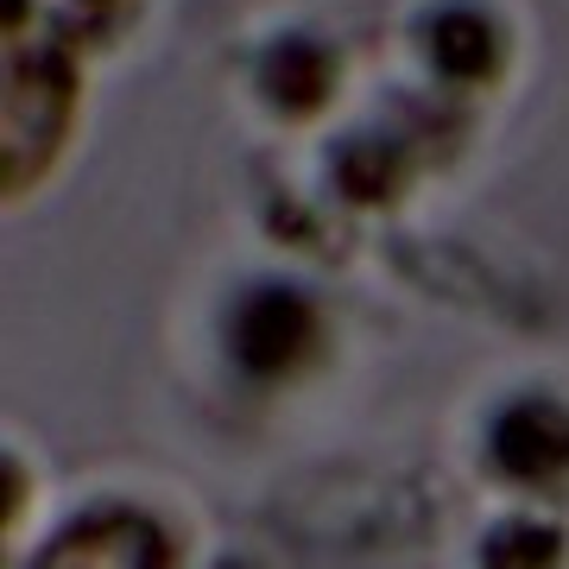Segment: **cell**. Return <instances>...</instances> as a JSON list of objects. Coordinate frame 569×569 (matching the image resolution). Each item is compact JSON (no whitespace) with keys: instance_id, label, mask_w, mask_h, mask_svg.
<instances>
[{"instance_id":"cell-1","label":"cell","mask_w":569,"mask_h":569,"mask_svg":"<svg viewBox=\"0 0 569 569\" xmlns=\"http://www.w3.org/2000/svg\"><path fill=\"white\" fill-rule=\"evenodd\" d=\"M32 32H39L32 0H7V197H26L39 164L58 159L63 121L77 102V70L63 44L51 32L44 44H32Z\"/></svg>"},{"instance_id":"cell-2","label":"cell","mask_w":569,"mask_h":569,"mask_svg":"<svg viewBox=\"0 0 569 569\" xmlns=\"http://www.w3.org/2000/svg\"><path fill=\"white\" fill-rule=\"evenodd\" d=\"M32 569H171V545L140 512H108L70 526Z\"/></svg>"},{"instance_id":"cell-3","label":"cell","mask_w":569,"mask_h":569,"mask_svg":"<svg viewBox=\"0 0 569 569\" xmlns=\"http://www.w3.org/2000/svg\"><path fill=\"white\" fill-rule=\"evenodd\" d=\"M317 336V317L298 291H284V284H260V291H247L241 310H234V355L241 367L253 373H284V367L298 361Z\"/></svg>"},{"instance_id":"cell-4","label":"cell","mask_w":569,"mask_h":569,"mask_svg":"<svg viewBox=\"0 0 569 569\" xmlns=\"http://www.w3.org/2000/svg\"><path fill=\"white\" fill-rule=\"evenodd\" d=\"M493 462L519 475V481H545L569 462V418L545 399L507 406V418L493 425Z\"/></svg>"},{"instance_id":"cell-5","label":"cell","mask_w":569,"mask_h":569,"mask_svg":"<svg viewBox=\"0 0 569 569\" xmlns=\"http://www.w3.org/2000/svg\"><path fill=\"white\" fill-rule=\"evenodd\" d=\"M425 44H430V58H437V70L456 77V82H488L493 70H500V58H507V39H500L493 13L462 7V0L430 13Z\"/></svg>"},{"instance_id":"cell-6","label":"cell","mask_w":569,"mask_h":569,"mask_svg":"<svg viewBox=\"0 0 569 569\" xmlns=\"http://www.w3.org/2000/svg\"><path fill=\"white\" fill-rule=\"evenodd\" d=\"M260 89L279 114H317L336 96V58L317 39H279L260 58Z\"/></svg>"},{"instance_id":"cell-7","label":"cell","mask_w":569,"mask_h":569,"mask_svg":"<svg viewBox=\"0 0 569 569\" xmlns=\"http://www.w3.org/2000/svg\"><path fill=\"white\" fill-rule=\"evenodd\" d=\"M336 178H342L348 197H361V203H387L399 178H406V159H399V146L387 140H348L336 152Z\"/></svg>"},{"instance_id":"cell-8","label":"cell","mask_w":569,"mask_h":569,"mask_svg":"<svg viewBox=\"0 0 569 569\" xmlns=\"http://www.w3.org/2000/svg\"><path fill=\"white\" fill-rule=\"evenodd\" d=\"M557 531L531 526V519H512L507 531L488 538V569H557Z\"/></svg>"}]
</instances>
